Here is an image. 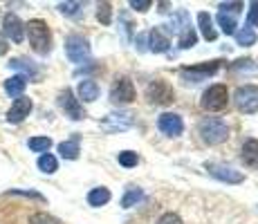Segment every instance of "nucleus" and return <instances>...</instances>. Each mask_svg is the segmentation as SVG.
Here are the masks:
<instances>
[{"label":"nucleus","mask_w":258,"mask_h":224,"mask_svg":"<svg viewBox=\"0 0 258 224\" xmlns=\"http://www.w3.org/2000/svg\"><path fill=\"white\" fill-rule=\"evenodd\" d=\"M58 106H61V110L66 112V117H70L72 121H81V119L86 117L79 99H74L72 90H63V92L58 94Z\"/></svg>","instance_id":"8"},{"label":"nucleus","mask_w":258,"mask_h":224,"mask_svg":"<svg viewBox=\"0 0 258 224\" xmlns=\"http://www.w3.org/2000/svg\"><path fill=\"white\" fill-rule=\"evenodd\" d=\"M27 36H29V45L36 54L45 56L52 49V34H49V27L45 21L41 18H34V21L27 23Z\"/></svg>","instance_id":"1"},{"label":"nucleus","mask_w":258,"mask_h":224,"mask_svg":"<svg viewBox=\"0 0 258 224\" xmlns=\"http://www.w3.org/2000/svg\"><path fill=\"white\" fill-rule=\"evenodd\" d=\"M131 7L137 9V12H148L151 9V0H133Z\"/></svg>","instance_id":"36"},{"label":"nucleus","mask_w":258,"mask_h":224,"mask_svg":"<svg viewBox=\"0 0 258 224\" xmlns=\"http://www.w3.org/2000/svg\"><path fill=\"white\" fill-rule=\"evenodd\" d=\"M177 43H180V47H182V49L193 47V45L198 43V34H196V29H193L191 25H188V27L184 29V32L180 34V41H177Z\"/></svg>","instance_id":"27"},{"label":"nucleus","mask_w":258,"mask_h":224,"mask_svg":"<svg viewBox=\"0 0 258 224\" xmlns=\"http://www.w3.org/2000/svg\"><path fill=\"white\" fill-rule=\"evenodd\" d=\"M108 202H110V191H108L106 186H97L88 193V204L94 208L103 206V204H108Z\"/></svg>","instance_id":"19"},{"label":"nucleus","mask_w":258,"mask_h":224,"mask_svg":"<svg viewBox=\"0 0 258 224\" xmlns=\"http://www.w3.org/2000/svg\"><path fill=\"white\" fill-rule=\"evenodd\" d=\"M234 101L238 110L254 114L258 112V86H240L234 94Z\"/></svg>","instance_id":"5"},{"label":"nucleus","mask_w":258,"mask_h":224,"mask_svg":"<svg viewBox=\"0 0 258 224\" xmlns=\"http://www.w3.org/2000/svg\"><path fill=\"white\" fill-rule=\"evenodd\" d=\"M29 224H61L56 220V217L47 215V213H34L32 217H29Z\"/></svg>","instance_id":"32"},{"label":"nucleus","mask_w":258,"mask_h":224,"mask_svg":"<svg viewBox=\"0 0 258 224\" xmlns=\"http://www.w3.org/2000/svg\"><path fill=\"white\" fill-rule=\"evenodd\" d=\"M157 224H182L180 215H175V213H164V215L157 220Z\"/></svg>","instance_id":"35"},{"label":"nucleus","mask_w":258,"mask_h":224,"mask_svg":"<svg viewBox=\"0 0 258 224\" xmlns=\"http://www.w3.org/2000/svg\"><path fill=\"white\" fill-rule=\"evenodd\" d=\"M58 9H61L66 16H79L81 9H83V5L81 3H61L58 5Z\"/></svg>","instance_id":"31"},{"label":"nucleus","mask_w":258,"mask_h":224,"mask_svg":"<svg viewBox=\"0 0 258 224\" xmlns=\"http://www.w3.org/2000/svg\"><path fill=\"white\" fill-rule=\"evenodd\" d=\"M25 88H27V77H25V74H16V77L5 81V92H7L9 97H23Z\"/></svg>","instance_id":"17"},{"label":"nucleus","mask_w":258,"mask_h":224,"mask_svg":"<svg viewBox=\"0 0 258 224\" xmlns=\"http://www.w3.org/2000/svg\"><path fill=\"white\" fill-rule=\"evenodd\" d=\"M247 23H249V27H251V29L258 27V3H251V5H249V14H247Z\"/></svg>","instance_id":"33"},{"label":"nucleus","mask_w":258,"mask_h":224,"mask_svg":"<svg viewBox=\"0 0 258 224\" xmlns=\"http://www.w3.org/2000/svg\"><path fill=\"white\" fill-rule=\"evenodd\" d=\"M97 18H99V23L110 25V21H112V7H110V3L99 5V9H97Z\"/></svg>","instance_id":"30"},{"label":"nucleus","mask_w":258,"mask_h":224,"mask_svg":"<svg viewBox=\"0 0 258 224\" xmlns=\"http://www.w3.org/2000/svg\"><path fill=\"white\" fill-rule=\"evenodd\" d=\"M58 153L66 159H77L79 157V137H72L70 141L58 143Z\"/></svg>","instance_id":"23"},{"label":"nucleus","mask_w":258,"mask_h":224,"mask_svg":"<svg viewBox=\"0 0 258 224\" xmlns=\"http://www.w3.org/2000/svg\"><path fill=\"white\" fill-rule=\"evenodd\" d=\"M202 108L209 112H218V110H225L227 103H229V92H227L225 86L216 83V86L207 88L205 94H202Z\"/></svg>","instance_id":"3"},{"label":"nucleus","mask_w":258,"mask_h":224,"mask_svg":"<svg viewBox=\"0 0 258 224\" xmlns=\"http://www.w3.org/2000/svg\"><path fill=\"white\" fill-rule=\"evenodd\" d=\"M131 123H133V119H131V114H128V112H123V114H108L106 121H103V128H106V130H110V132H115V130H126Z\"/></svg>","instance_id":"15"},{"label":"nucleus","mask_w":258,"mask_h":224,"mask_svg":"<svg viewBox=\"0 0 258 224\" xmlns=\"http://www.w3.org/2000/svg\"><path fill=\"white\" fill-rule=\"evenodd\" d=\"M240 159L245 166L249 168H258V139H247L245 146H242Z\"/></svg>","instance_id":"14"},{"label":"nucleus","mask_w":258,"mask_h":224,"mask_svg":"<svg viewBox=\"0 0 258 224\" xmlns=\"http://www.w3.org/2000/svg\"><path fill=\"white\" fill-rule=\"evenodd\" d=\"M9 67H14V69H23L25 72V77H38V67L34 65L29 58H12L9 61Z\"/></svg>","instance_id":"21"},{"label":"nucleus","mask_w":258,"mask_h":224,"mask_svg":"<svg viewBox=\"0 0 258 224\" xmlns=\"http://www.w3.org/2000/svg\"><path fill=\"white\" fill-rule=\"evenodd\" d=\"M236 41H238V45H242V47H249V45L256 43V32L251 27L240 29V32H236Z\"/></svg>","instance_id":"28"},{"label":"nucleus","mask_w":258,"mask_h":224,"mask_svg":"<svg viewBox=\"0 0 258 224\" xmlns=\"http://www.w3.org/2000/svg\"><path fill=\"white\" fill-rule=\"evenodd\" d=\"M38 168H41L43 173H47V175H52V173H56L58 168V162L54 155H49V153H45V155L38 157Z\"/></svg>","instance_id":"25"},{"label":"nucleus","mask_w":258,"mask_h":224,"mask_svg":"<svg viewBox=\"0 0 258 224\" xmlns=\"http://www.w3.org/2000/svg\"><path fill=\"white\" fill-rule=\"evenodd\" d=\"M148 38H151V52H155V54H162V52H166L168 49V38L162 34V29H153L151 34H148Z\"/></svg>","instance_id":"20"},{"label":"nucleus","mask_w":258,"mask_h":224,"mask_svg":"<svg viewBox=\"0 0 258 224\" xmlns=\"http://www.w3.org/2000/svg\"><path fill=\"white\" fill-rule=\"evenodd\" d=\"M133 99H135V86H133V81L126 77L117 79L110 88V101L117 103V106H126Z\"/></svg>","instance_id":"6"},{"label":"nucleus","mask_w":258,"mask_h":224,"mask_svg":"<svg viewBox=\"0 0 258 224\" xmlns=\"http://www.w3.org/2000/svg\"><path fill=\"white\" fill-rule=\"evenodd\" d=\"M146 97L151 103H171L173 101V90L164 81H153L146 90Z\"/></svg>","instance_id":"13"},{"label":"nucleus","mask_w":258,"mask_h":224,"mask_svg":"<svg viewBox=\"0 0 258 224\" xmlns=\"http://www.w3.org/2000/svg\"><path fill=\"white\" fill-rule=\"evenodd\" d=\"M77 92H79V99H83L86 103H92V101H97V97H99V86L92 79H83V81L79 83Z\"/></svg>","instance_id":"16"},{"label":"nucleus","mask_w":258,"mask_h":224,"mask_svg":"<svg viewBox=\"0 0 258 224\" xmlns=\"http://www.w3.org/2000/svg\"><path fill=\"white\" fill-rule=\"evenodd\" d=\"M242 9V3H222L220 5V12H227V14H234V16H238Z\"/></svg>","instance_id":"34"},{"label":"nucleus","mask_w":258,"mask_h":224,"mask_svg":"<svg viewBox=\"0 0 258 224\" xmlns=\"http://www.w3.org/2000/svg\"><path fill=\"white\" fill-rule=\"evenodd\" d=\"M66 54L72 63L81 65V63L90 56V43H88V38L81 36V34H70V36L66 38Z\"/></svg>","instance_id":"4"},{"label":"nucleus","mask_w":258,"mask_h":224,"mask_svg":"<svg viewBox=\"0 0 258 224\" xmlns=\"http://www.w3.org/2000/svg\"><path fill=\"white\" fill-rule=\"evenodd\" d=\"M3 34L7 38H12L14 43H23V36H25V25L23 21L16 16V14H7L3 21Z\"/></svg>","instance_id":"11"},{"label":"nucleus","mask_w":258,"mask_h":224,"mask_svg":"<svg viewBox=\"0 0 258 224\" xmlns=\"http://www.w3.org/2000/svg\"><path fill=\"white\" fill-rule=\"evenodd\" d=\"M157 128H160L166 137H180L182 130H184V121H182L180 114L164 112L160 119H157Z\"/></svg>","instance_id":"10"},{"label":"nucleus","mask_w":258,"mask_h":224,"mask_svg":"<svg viewBox=\"0 0 258 224\" xmlns=\"http://www.w3.org/2000/svg\"><path fill=\"white\" fill-rule=\"evenodd\" d=\"M142 200H144V193H142V188L131 186V188H128V193H126V195H123L121 206H123V208H133V206H137V202H142Z\"/></svg>","instance_id":"24"},{"label":"nucleus","mask_w":258,"mask_h":224,"mask_svg":"<svg viewBox=\"0 0 258 224\" xmlns=\"http://www.w3.org/2000/svg\"><path fill=\"white\" fill-rule=\"evenodd\" d=\"M198 25H200V32H202V36H205L207 41H216L218 32H216V27H213V18L209 16V14L207 12L198 14Z\"/></svg>","instance_id":"18"},{"label":"nucleus","mask_w":258,"mask_h":224,"mask_svg":"<svg viewBox=\"0 0 258 224\" xmlns=\"http://www.w3.org/2000/svg\"><path fill=\"white\" fill-rule=\"evenodd\" d=\"M29 112H32V99L18 97L16 101H14V106L7 110V121L9 123H21L29 117Z\"/></svg>","instance_id":"12"},{"label":"nucleus","mask_w":258,"mask_h":224,"mask_svg":"<svg viewBox=\"0 0 258 224\" xmlns=\"http://www.w3.org/2000/svg\"><path fill=\"white\" fill-rule=\"evenodd\" d=\"M49 146H52V139L49 137H32L29 139V151H34V153H45L49 151Z\"/></svg>","instance_id":"26"},{"label":"nucleus","mask_w":258,"mask_h":224,"mask_svg":"<svg viewBox=\"0 0 258 224\" xmlns=\"http://www.w3.org/2000/svg\"><path fill=\"white\" fill-rule=\"evenodd\" d=\"M117 159H119V164H121L123 168H133V166H137V162H140L137 153H133V151H123V153H119Z\"/></svg>","instance_id":"29"},{"label":"nucleus","mask_w":258,"mask_h":224,"mask_svg":"<svg viewBox=\"0 0 258 224\" xmlns=\"http://www.w3.org/2000/svg\"><path fill=\"white\" fill-rule=\"evenodd\" d=\"M218 25L222 27V32L227 34V36H234L236 34V16L234 14H227V12H220L218 14Z\"/></svg>","instance_id":"22"},{"label":"nucleus","mask_w":258,"mask_h":224,"mask_svg":"<svg viewBox=\"0 0 258 224\" xmlns=\"http://www.w3.org/2000/svg\"><path fill=\"white\" fill-rule=\"evenodd\" d=\"M207 171L211 173L216 179H220V182H227V184H240L242 179H245V175H242L240 171H236V168L231 166H225V164H207Z\"/></svg>","instance_id":"9"},{"label":"nucleus","mask_w":258,"mask_h":224,"mask_svg":"<svg viewBox=\"0 0 258 224\" xmlns=\"http://www.w3.org/2000/svg\"><path fill=\"white\" fill-rule=\"evenodd\" d=\"M198 132H200L202 141L209 143V146H218V143L227 141V137H229V128H227V123L218 117L202 119L200 126H198Z\"/></svg>","instance_id":"2"},{"label":"nucleus","mask_w":258,"mask_h":224,"mask_svg":"<svg viewBox=\"0 0 258 224\" xmlns=\"http://www.w3.org/2000/svg\"><path fill=\"white\" fill-rule=\"evenodd\" d=\"M218 61H211V63H205V65H193V67H184L180 72L182 81L186 83H200V81H207L211 74L218 72Z\"/></svg>","instance_id":"7"},{"label":"nucleus","mask_w":258,"mask_h":224,"mask_svg":"<svg viewBox=\"0 0 258 224\" xmlns=\"http://www.w3.org/2000/svg\"><path fill=\"white\" fill-rule=\"evenodd\" d=\"M7 52V41L3 38V34H0V54H5Z\"/></svg>","instance_id":"37"}]
</instances>
